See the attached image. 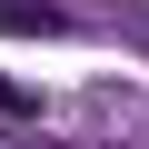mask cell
Returning <instances> with one entry per match:
<instances>
[{
    "label": "cell",
    "mask_w": 149,
    "mask_h": 149,
    "mask_svg": "<svg viewBox=\"0 0 149 149\" xmlns=\"http://www.w3.org/2000/svg\"><path fill=\"white\" fill-rule=\"evenodd\" d=\"M0 30H20V40H60V10H40V0H0Z\"/></svg>",
    "instance_id": "1"
}]
</instances>
